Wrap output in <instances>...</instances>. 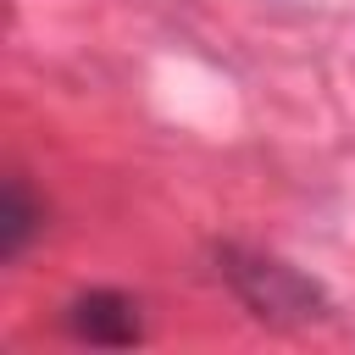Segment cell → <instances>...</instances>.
I'll return each instance as SVG.
<instances>
[{
    "label": "cell",
    "mask_w": 355,
    "mask_h": 355,
    "mask_svg": "<svg viewBox=\"0 0 355 355\" xmlns=\"http://www.w3.org/2000/svg\"><path fill=\"white\" fill-rule=\"evenodd\" d=\"M61 327L78 338V344H139L144 338V316H139V300L122 294V288H83L67 300L61 311Z\"/></svg>",
    "instance_id": "7a4b0ae2"
},
{
    "label": "cell",
    "mask_w": 355,
    "mask_h": 355,
    "mask_svg": "<svg viewBox=\"0 0 355 355\" xmlns=\"http://www.w3.org/2000/svg\"><path fill=\"white\" fill-rule=\"evenodd\" d=\"M39 222H44V211L33 205L28 183H22V178H11V183H6V211H0V255H6V261H17V255L33 244Z\"/></svg>",
    "instance_id": "3957f363"
},
{
    "label": "cell",
    "mask_w": 355,
    "mask_h": 355,
    "mask_svg": "<svg viewBox=\"0 0 355 355\" xmlns=\"http://www.w3.org/2000/svg\"><path fill=\"white\" fill-rule=\"evenodd\" d=\"M216 277L266 327H311L333 316V294L311 272L288 266L283 255L250 250V244H216Z\"/></svg>",
    "instance_id": "6da1fadb"
}]
</instances>
